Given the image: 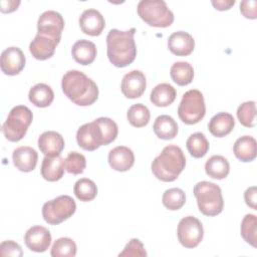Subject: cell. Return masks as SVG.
<instances>
[{
  "label": "cell",
  "mask_w": 257,
  "mask_h": 257,
  "mask_svg": "<svg viewBox=\"0 0 257 257\" xmlns=\"http://www.w3.org/2000/svg\"><path fill=\"white\" fill-rule=\"evenodd\" d=\"M63 93L75 104L87 106L94 103L98 97L96 83L79 70L67 71L61 80Z\"/></svg>",
  "instance_id": "1"
},
{
  "label": "cell",
  "mask_w": 257,
  "mask_h": 257,
  "mask_svg": "<svg viewBox=\"0 0 257 257\" xmlns=\"http://www.w3.org/2000/svg\"><path fill=\"white\" fill-rule=\"evenodd\" d=\"M136 28L126 31L110 29L106 36L107 57L116 67H125L137 56V46L134 39Z\"/></svg>",
  "instance_id": "2"
},
{
  "label": "cell",
  "mask_w": 257,
  "mask_h": 257,
  "mask_svg": "<svg viewBox=\"0 0 257 257\" xmlns=\"http://www.w3.org/2000/svg\"><path fill=\"white\" fill-rule=\"evenodd\" d=\"M186 166V157L178 146H166L161 154L152 163V172L163 182H173L183 172Z\"/></svg>",
  "instance_id": "3"
},
{
  "label": "cell",
  "mask_w": 257,
  "mask_h": 257,
  "mask_svg": "<svg viewBox=\"0 0 257 257\" xmlns=\"http://www.w3.org/2000/svg\"><path fill=\"white\" fill-rule=\"evenodd\" d=\"M194 195L200 212L205 216H217L223 211L222 191L215 183L208 181L197 183L194 187Z\"/></svg>",
  "instance_id": "4"
},
{
  "label": "cell",
  "mask_w": 257,
  "mask_h": 257,
  "mask_svg": "<svg viewBox=\"0 0 257 257\" xmlns=\"http://www.w3.org/2000/svg\"><path fill=\"white\" fill-rule=\"evenodd\" d=\"M138 15L153 27H169L174 22V14L163 0H141L137 7Z\"/></svg>",
  "instance_id": "5"
},
{
  "label": "cell",
  "mask_w": 257,
  "mask_h": 257,
  "mask_svg": "<svg viewBox=\"0 0 257 257\" xmlns=\"http://www.w3.org/2000/svg\"><path fill=\"white\" fill-rule=\"evenodd\" d=\"M33 119L32 111L25 105L14 106L2 125L4 137L10 142H19L26 135Z\"/></svg>",
  "instance_id": "6"
},
{
  "label": "cell",
  "mask_w": 257,
  "mask_h": 257,
  "mask_svg": "<svg viewBox=\"0 0 257 257\" xmlns=\"http://www.w3.org/2000/svg\"><path fill=\"white\" fill-rule=\"evenodd\" d=\"M206 113L203 93L198 89H190L183 94L178 107V115L186 124L199 122Z\"/></svg>",
  "instance_id": "7"
},
{
  "label": "cell",
  "mask_w": 257,
  "mask_h": 257,
  "mask_svg": "<svg viewBox=\"0 0 257 257\" xmlns=\"http://www.w3.org/2000/svg\"><path fill=\"white\" fill-rule=\"evenodd\" d=\"M76 210L75 201L67 195H61L44 203L42 216L46 223L58 225L70 218Z\"/></svg>",
  "instance_id": "8"
},
{
  "label": "cell",
  "mask_w": 257,
  "mask_h": 257,
  "mask_svg": "<svg viewBox=\"0 0 257 257\" xmlns=\"http://www.w3.org/2000/svg\"><path fill=\"white\" fill-rule=\"evenodd\" d=\"M179 242L185 248L197 247L204 237L203 225L196 217L187 216L180 220L177 228Z\"/></svg>",
  "instance_id": "9"
},
{
  "label": "cell",
  "mask_w": 257,
  "mask_h": 257,
  "mask_svg": "<svg viewBox=\"0 0 257 257\" xmlns=\"http://www.w3.org/2000/svg\"><path fill=\"white\" fill-rule=\"evenodd\" d=\"M76 141L78 146L85 151H94L100 146H104L102 130L95 119L92 122L82 124L77 130Z\"/></svg>",
  "instance_id": "10"
},
{
  "label": "cell",
  "mask_w": 257,
  "mask_h": 257,
  "mask_svg": "<svg viewBox=\"0 0 257 257\" xmlns=\"http://www.w3.org/2000/svg\"><path fill=\"white\" fill-rule=\"evenodd\" d=\"M64 28V19L60 13L54 10L43 12L37 21V33L60 41Z\"/></svg>",
  "instance_id": "11"
},
{
  "label": "cell",
  "mask_w": 257,
  "mask_h": 257,
  "mask_svg": "<svg viewBox=\"0 0 257 257\" xmlns=\"http://www.w3.org/2000/svg\"><path fill=\"white\" fill-rule=\"evenodd\" d=\"M25 60V55L19 47H8L1 53V70L7 75H16L23 70Z\"/></svg>",
  "instance_id": "12"
},
{
  "label": "cell",
  "mask_w": 257,
  "mask_h": 257,
  "mask_svg": "<svg viewBox=\"0 0 257 257\" xmlns=\"http://www.w3.org/2000/svg\"><path fill=\"white\" fill-rule=\"evenodd\" d=\"M147 87L145 74L141 70H132L124 74L120 84L122 94L127 98H138L143 95Z\"/></svg>",
  "instance_id": "13"
},
{
  "label": "cell",
  "mask_w": 257,
  "mask_h": 257,
  "mask_svg": "<svg viewBox=\"0 0 257 257\" xmlns=\"http://www.w3.org/2000/svg\"><path fill=\"white\" fill-rule=\"evenodd\" d=\"M24 242L27 248L31 251L41 253L49 248L51 243V234L49 230L43 226H32L26 231L24 235Z\"/></svg>",
  "instance_id": "14"
},
{
  "label": "cell",
  "mask_w": 257,
  "mask_h": 257,
  "mask_svg": "<svg viewBox=\"0 0 257 257\" xmlns=\"http://www.w3.org/2000/svg\"><path fill=\"white\" fill-rule=\"evenodd\" d=\"M79 26L83 33L90 36H98L105 27V21L98 10L90 8L81 13Z\"/></svg>",
  "instance_id": "15"
},
{
  "label": "cell",
  "mask_w": 257,
  "mask_h": 257,
  "mask_svg": "<svg viewBox=\"0 0 257 257\" xmlns=\"http://www.w3.org/2000/svg\"><path fill=\"white\" fill-rule=\"evenodd\" d=\"M38 148L46 157L60 156L64 149V139L57 132H44L38 138Z\"/></svg>",
  "instance_id": "16"
},
{
  "label": "cell",
  "mask_w": 257,
  "mask_h": 257,
  "mask_svg": "<svg viewBox=\"0 0 257 257\" xmlns=\"http://www.w3.org/2000/svg\"><path fill=\"white\" fill-rule=\"evenodd\" d=\"M168 47L170 51L177 56H187L193 52L195 48V40L190 33L177 31L170 35L168 39Z\"/></svg>",
  "instance_id": "17"
},
{
  "label": "cell",
  "mask_w": 257,
  "mask_h": 257,
  "mask_svg": "<svg viewBox=\"0 0 257 257\" xmlns=\"http://www.w3.org/2000/svg\"><path fill=\"white\" fill-rule=\"evenodd\" d=\"M58 43V40L37 33L29 45V50L34 58L38 60H46L53 56Z\"/></svg>",
  "instance_id": "18"
},
{
  "label": "cell",
  "mask_w": 257,
  "mask_h": 257,
  "mask_svg": "<svg viewBox=\"0 0 257 257\" xmlns=\"http://www.w3.org/2000/svg\"><path fill=\"white\" fill-rule=\"evenodd\" d=\"M108 163L113 170L125 172L133 167L135 163V155L130 148L118 146L109 151Z\"/></svg>",
  "instance_id": "19"
},
{
  "label": "cell",
  "mask_w": 257,
  "mask_h": 257,
  "mask_svg": "<svg viewBox=\"0 0 257 257\" xmlns=\"http://www.w3.org/2000/svg\"><path fill=\"white\" fill-rule=\"evenodd\" d=\"M12 159L14 166L19 171L28 173L35 169L38 161V154L33 148L22 146L13 151Z\"/></svg>",
  "instance_id": "20"
},
{
  "label": "cell",
  "mask_w": 257,
  "mask_h": 257,
  "mask_svg": "<svg viewBox=\"0 0 257 257\" xmlns=\"http://www.w3.org/2000/svg\"><path fill=\"white\" fill-rule=\"evenodd\" d=\"M65 168V159L61 156L44 157L41 164L40 173L44 180L48 182H56L63 177Z\"/></svg>",
  "instance_id": "21"
},
{
  "label": "cell",
  "mask_w": 257,
  "mask_h": 257,
  "mask_svg": "<svg viewBox=\"0 0 257 257\" xmlns=\"http://www.w3.org/2000/svg\"><path fill=\"white\" fill-rule=\"evenodd\" d=\"M235 125V119L229 112H219L215 114L209 121V132L217 138H223L229 135Z\"/></svg>",
  "instance_id": "22"
},
{
  "label": "cell",
  "mask_w": 257,
  "mask_h": 257,
  "mask_svg": "<svg viewBox=\"0 0 257 257\" xmlns=\"http://www.w3.org/2000/svg\"><path fill=\"white\" fill-rule=\"evenodd\" d=\"M71 54L74 60L79 64L88 65L95 59L96 46L89 40L80 39L73 44L71 48Z\"/></svg>",
  "instance_id": "23"
},
{
  "label": "cell",
  "mask_w": 257,
  "mask_h": 257,
  "mask_svg": "<svg viewBox=\"0 0 257 257\" xmlns=\"http://www.w3.org/2000/svg\"><path fill=\"white\" fill-rule=\"evenodd\" d=\"M257 144L251 136H243L236 140L233 146L235 157L241 162H252L256 158Z\"/></svg>",
  "instance_id": "24"
},
{
  "label": "cell",
  "mask_w": 257,
  "mask_h": 257,
  "mask_svg": "<svg viewBox=\"0 0 257 257\" xmlns=\"http://www.w3.org/2000/svg\"><path fill=\"white\" fill-rule=\"evenodd\" d=\"M28 98L29 101L37 107H47L54 99V92L49 85L37 83L30 88Z\"/></svg>",
  "instance_id": "25"
},
{
  "label": "cell",
  "mask_w": 257,
  "mask_h": 257,
  "mask_svg": "<svg viewBox=\"0 0 257 257\" xmlns=\"http://www.w3.org/2000/svg\"><path fill=\"white\" fill-rule=\"evenodd\" d=\"M154 133L162 140H173L178 134V124L176 120L167 114L160 115L154 122Z\"/></svg>",
  "instance_id": "26"
},
{
  "label": "cell",
  "mask_w": 257,
  "mask_h": 257,
  "mask_svg": "<svg viewBox=\"0 0 257 257\" xmlns=\"http://www.w3.org/2000/svg\"><path fill=\"white\" fill-rule=\"evenodd\" d=\"M176 89L169 83H160L156 85L151 92V101L156 106L165 107L172 104L176 98Z\"/></svg>",
  "instance_id": "27"
},
{
  "label": "cell",
  "mask_w": 257,
  "mask_h": 257,
  "mask_svg": "<svg viewBox=\"0 0 257 257\" xmlns=\"http://www.w3.org/2000/svg\"><path fill=\"white\" fill-rule=\"evenodd\" d=\"M206 174L216 180L225 179L230 172V165L223 156L215 155L209 158L205 164Z\"/></svg>",
  "instance_id": "28"
},
{
  "label": "cell",
  "mask_w": 257,
  "mask_h": 257,
  "mask_svg": "<svg viewBox=\"0 0 257 257\" xmlns=\"http://www.w3.org/2000/svg\"><path fill=\"white\" fill-rule=\"evenodd\" d=\"M170 74L174 82L184 86L192 82L194 78V68L189 62L177 61L172 65Z\"/></svg>",
  "instance_id": "29"
},
{
  "label": "cell",
  "mask_w": 257,
  "mask_h": 257,
  "mask_svg": "<svg viewBox=\"0 0 257 257\" xmlns=\"http://www.w3.org/2000/svg\"><path fill=\"white\" fill-rule=\"evenodd\" d=\"M186 146L190 155L196 159L203 158L209 150L208 140L206 139L204 134L199 132L192 134L188 138L186 142Z\"/></svg>",
  "instance_id": "30"
},
{
  "label": "cell",
  "mask_w": 257,
  "mask_h": 257,
  "mask_svg": "<svg viewBox=\"0 0 257 257\" xmlns=\"http://www.w3.org/2000/svg\"><path fill=\"white\" fill-rule=\"evenodd\" d=\"M73 192L78 200L82 202H89L96 197L97 187L92 180L82 178L76 181L74 184Z\"/></svg>",
  "instance_id": "31"
},
{
  "label": "cell",
  "mask_w": 257,
  "mask_h": 257,
  "mask_svg": "<svg viewBox=\"0 0 257 257\" xmlns=\"http://www.w3.org/2000/svg\"><path fill=\"white\" fill-rule=\"evenodd\" d=\"M126 117L128 122L135 127H143L147 125L151 118V113L149 108L143 103L133 104L127 112Z\"/></svg>",
  "instance_id": "32"
},
{
  "label": "cell",
  "mask_w": 257,
  "mask_h": 257,
  "mask_svg": "<svg viewBox=\"0 0 257 257\" xmlns=\"http://www.w3.org/2000/svg\"><path fill=\"white\" fill-rule=\"evenodd\" d=\"M163 205L171 210L176 211L181 209L186 202L185 192L180 188H171L164 192L162 198Z\"/></svg>",
  "instance_id": "33"
},
{
  "label": "cell",
  "mask_w": 257,
  "mask_h": 257,
  "mask_svg": "<svg viewBox=\"0 0 257 257\" xmlns=\"http://www.w3.org/2000/svg\"><path fill=\"white\" fill-rule=\"evenodd\" d=\"M75 242L67 237H62L54 241L50 254L52 257H74L76 255Z\"/></svg>",
  "instance_id": "34"
},
{
  "label": "cell",
  "mask_w": 257,
  "mask_h": 257,
  "mask_svg": "<svg viewBox=\"0 0 257 257\" xmlns=\"http://www.w3.org/2000/svg\"><path fill=\"white\" fill-rule=\"evenodd\" d=\"M241 236L248 244L256 247L257 219L253 214H247L241 222Z\"/></svg>",
  "instance_id": "35"
},
{
  "label": "cell",
  "mask_w": 257,
  "mask_h": 257,
  "mask_svg": "<svg viewBox=\"0 0 257 257\" xmlns=\"http://www.w3.org/2000/svg\"><path fill=\"white\" fill-rule=\"evenodd\" d=\"M237 117L240 123L246 127H253L256 124V102L253 100L241 103L237 108Z\"/></svg>",
  "instance_id": "36"
},
{
  "label": "cell",
  "mask_w": 257,
  "mask_h": 257,
  "mask_svg": "<svg viewBox=\"0 0 257 257\" xmlns=\"http://www.w3.org/2000/svg\"><path fill=\"white\" fill-rule=\"evenodd\" d=\"M86 167L85 157L78 152H70L65 158V170L69 174H82Z\"/></svg>",
  "instance_id": "37"
},
{
  "label": "cell",
  "mask_w": 257,
  "mask_h": 257,
  "mask_svg": "<svg viewBox=\"0 0 257 257\" xmlns=\"http://www.w3.org/2000/svg\"><path fill=\"white\" fill-rule=\"evenodd\" d=\"M98 124L100 125L102 133H103V137H104V146L112 143L118 134V128H117V124L115 123L114 120H112L109 117H98L95 119Z\"/></svg>",
  "instance_id": "38"
},
{
  "label": "cell",
  "mask_w": 257,
  "mask_h": 257,
  "mask_svg": "<svg viewBox=\"0 0 257 257\" xmlns=\"http://www.w3.org/2000/svg\"><path fill=\"white\" fill-rule=\"evenodd\" d=\"M118 256H138V257H144L147 256V252L145 250V247L143 243L137 239L133 238L128 241V243L125 245L124 249L118 254Z\"/></svg>",
  "instance_id": "39"
},
{
  "label": "cell",
  "mask_w": 257,
  "mask_h": 257,
  "mask_svg": "<svg viewBox=\"0 0 257 257\" xmlns=\"http://www.w3.org/2000/svg\"><path fill=\"white\" fill-rule=\"evenodd\" d=\"M23 255L21 246L12 240L3 241L0 244V256H13V257H21Z\"/></svg>",
  "instance_id": "40"
},
{
  "label": "cell",
  "mask_w": 257,
  "mask_h": 257,
  "mask_svg": "<svg viewBox=\"0 0 257 257\" xmlns=\"http://www.w3.org/2000/svg\"><path fill=\"white\" fill-rule=\"evenodd\" d=\"M240 11L245 18L256 19L257 17V1L244 0L240 3Z\"/></svg>",
  "instance_id": "41"
},
{
  "label": "cell",
  "mask_w": 257,
  "mask_h": 257,
  "mask_svg": "<svg viewBox=\"0 0 257 257\" xmlns=\"http://www.w3.org/2000/svg\"><path fill=\"white\" fill-rule=\"evenodd\" d=\"M257 189L255 186H252L250 188H248L245 193H244V199L246 204L252 208L253 210H256L257 206H256V202H257Z\"/></svg>",
  "instance_id": "42"
},
{
  "label": "cell",
  "mask_w": 257,
  "mask_h": 257,
  "mask_svg": "<svg viewBox=\"0 0 257 257\" xmlns=\"http://www.w3.org/2000/svg\"><path fill=\"white\" fill-rule=\"evenodd\" d=\"M19 5V0H2L0 1V10L3 13H10L17 10Z\"/></svg>",
  "instance_id": "43"
},
{
  "label": "cell",
  "mask_w": 257,
  "mask_h": 257,
  "mask_svg": "<svg viewBox=\"0 0 257 257\" xmlns=\"http://www.w3.org/2000/svg\"><path fill=\"white\" fill-rule=\"evenodd\" d=\"M235 4V0H213L212 5L219 11L230 9Z\"/></svg>",
  "instance_id": "44"
}]
</instances>
